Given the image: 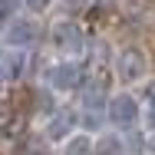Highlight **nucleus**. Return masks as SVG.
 <instances>
[{"instance_id":"1","label":"nucleus","mask_w":155,"mask_h":155,"mask_svg":"<svg viewBox=\"0 0 155 155\" xmlns=\"http://www.w3.org/2000/svg\"><path fill=\"white\" fill-rule=\"evenodd\" d=\"M50 40H53V50L63 53V56H79L83 46H86V36L73 20H60L53 27V33H50Z\"/></svg>"},{"instance_id":"2","label":"nucleus","mask_w":155,"mask_h":155,"mask_svg":"<svg viewBox=\"0 0 155 155\" xmlns=\"http://www.w3.org/2000/svg\"><path fill=\"white\" fill-rule=\"evenodd\" d=\"M116 73H119V79H125V83L142 79V76H145V56H142L135 46H125L122 53L116 56Z\"/></svg>"},{"instance_id":"3","label":"nucleus","mask_w":155,"mask_h":155,"mask_svg":"<svg viewBox=\"0 0 155 155\" xmlns=\"http://www.w3.org/2000/svg\"><path fill=\"white\" fill-rule=\"evenodd\" d=\"M46 83L53 89H60V93H69V89H76L83 83V73H79L76 63H56V66L46 69Z\"/></svg>"},{"instance_id":"4","label":"nucleus","mask_w":155,"mask_h":155,"mask_svg":"<svg viewBox=\"0 0 155 155\" xmlns=\"http://www.w3.org/2000/svg\"><path fill=\"white\" fill-rule=\"evenodd\" d=\"M109 119H112V125H135V119H139V102L132 99V96H116L112 102H109Z\"/></svg>"},{"instance_id":"5","label":"nucleus","mask_w":155,"mask_h":155,"mask_svg":"<svg viewBox=\"0 0 155 155\" xmlns=\"http://www.w3.org/2000/svg\"><path fill=\"white\" fill-rule=\"evenodd\" d=\"M36 36H40V27L33 20H13L7 27V43H13V46H30L36 43Z\"/></svg>"},{"instance_id":"6","label":"nucleus","mask_w":155,"mask_h":155,"mask_svg":"<svg viewBox=\"0 0 155 155\" xmlns=\"http://www.w3.org/2000/svg\"><path fill=\"white\" fill-rule=\"evenodd\" d=\"M102 99H106V79H102V76H89V79L83 83V102H86V109L96 112V109L102 106Z\"/></svg>"},{"instance_id":"7","label":"nucleus","mask_w":155,"mask_h":155,"mask_svg":"<svg viewBox=\"0 0 155 155\" xmlns=\"http://www.w3.org/2000/svg\"><path fill=\"white\" fill-rule=\"evenodd\" d=\"M73 125H76V112H56L46 122V139H63Z\"/></svg>"},{"instance_id":"8","label":"nucleus","mask_w":155,"mask_h":155,"mask_svg":"<svg viewBox=\"0 0 155 155\" xmlns=\"http://www.w3.org/2000/svg\"><path fill=\"white\" fill-rule=\"evenodd\" d=\"M93 152L96 155H122V142H119V135H102Z\"/></svg>"},{"instance_id":"9","label":"nucleus","mask_w":155,"mask_h":155,"mask_svg":"<svg viewBox=\"0 0 155 155\" xmlns=\"http://www.w3.org/2000/svg\"><path fill=\"white\" fill-rule=\"evenodd\" d=\"M63 155H93V142H89L86 135H76V139H69V142H66Z\"/></svg>"},{"instance_id":"10","label":"nucleus","mask_w":155,"mask_h":155,"mask_svg":"<svg viewBox=\"0 0 155 155\" xmlns=\"http://www.w3.org/2000/svg\"><path fill=\"white\" fill-rule=\"evenodd\" d=\"M3 63H7V76L13 79V76H20V69L27 66V56H23V50H17V53L3 56Z\"/></svg>"},{"instance_id":"11","label":"nucleus","mask_w":155,"mask_h":155,"mask_svg":"<svg viewBox=\"0 0 155 155\" xmlns=\"http://www.w3.org/2000/svg\"><path fill=\"white\" fill-rule=\"evenodd\" d=\"M17 7H20V0H0V23H7L17 13Z\"/></svg>"},{"instance_id":"12","label":"nucleus","mask_w":155,"mask_h":155,"mask_svg":"<svg viewBox=\"0 0 155 155\" xmlns=\"http://www.w3.org/2000/svg\"><path fill=\"white\" fill-rule=\"evenodd\" d=\"M23 3H27V7H30L33 13H43V10H46V7H50V3H53V0H23Z\"/></svg>"},{"instance_id":"13","label":"nucleus","mask_w":155,"mask_h":155,"mask_svg":"<svg viewBox=\"0 0 155 155\" xmlns=\"http://www.w3.org/2000/svg\"><path fill=\"white\" fill-rule=\"evenodd\" d=\"M149 106H152V112H149V122L155 125V83L149 86Z\"/></svg>"},{"instance_id":"14","label":"nucleus","mask_w":155,"mask_h":155,"mask_svg":"<svg viewBox=\"0 0 155 155\" xmlns=\"http://www.w3.org/2000/svg\"><path fill=\"white\" fill-rule=\"evenodd\" d=\"M7 79H10V76H7V63H3V56H0V86H3Z\"/></svg>"},{"instance_id":"15","label":"nucleus","mask_w":155,"mask_h":155,"mask_svg":"<svg viewBox=\"0 0 155 155\" xmlns=\"http://www.w3.org/2000/svg\"><path fill=\"white\" fill-rule=\"evenodd\" d=\"M96 3H106V7H109V3H112V0H96Z\"/></svg>"},{"instance_id":"16","label":"nucleus","mask_w":155,"mask_h":155,"mask_svg":"<svg viewBox=\"0 0 155 155\" xmlns=\"http://www.w3.org/2000/svg\"><path fill=\"white\" fill-rule=\"evenodd\" d=\"M69 3H76V7H79V3H83V0H69Z\"/></svg>"}]
</instances>
